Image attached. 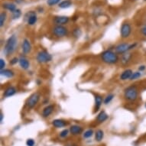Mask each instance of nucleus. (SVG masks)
<instances>
[{"label": "nucleus", "mask_w": 146, "mask_h": 146, "mask_svg": "<svg viewBox=\"0 0 146 146\" xmlns=\"http://www.w3.org/2000/svg\"><path fill=\"white\" fill-rule=\"evenodd\" d=\"M67 146H76L74 145H67Z\"/></svg>", "instance_id": "obj_39"}, {"label": "nucleus", "mask_w": 146, "mask_h": 146, "mask_svg": "<svg viewBox=\"0 0 146 146\" xmlns=\"http://www.w3.org/2000/svg\"><path fill=\"white\" fill-rule=\"evenodd\" d=\"M93 134H94V131L92 129H89L86 132H85V133L84 134V137L86 139H88V138H90L93 135Z\"/></svg>", "instance_id": "obj_30"}, {"label": "nucleus", "mask_w": 146, "mask_h": 146, "mask_svg": "<svg viewBox=\"0 0 146 146\" xmlns=\"http://www.w3.org/2000/svg\"><path fill=\"white\" fill-rule=\"evenodd\" d=\"M145 108H146V103H145Z\"/></svg>", "instance_id": "obj_40"}, {"label": "nucleus", "mask_w": 146, "mask_h": 146, "mask_svg": "<svg viewBox=\"0 0 146 146\" xmlns=\"http://www.w3.org/2000/svg\"><path fill=\"white\" fill-rule=\"evenodd\" d=\"M51 60H52V56L46 50L40 51L37 55V60H38V62L41 63V64L50 62Z\"/></svg>", "instance_id": "obj_6"}, {"label": "nucleus", "mask_w": 146, "mask_h": 146, "mask_svg": "<svg viewBox=\"0 0 146 146\" xmlns=\"http://www.w3.org/2000/svg\"><path fill=\"white\" fill-rule=\"evenodd\" d=\"M53 34L57 37L61 38V37H64L68 34V31L65 27L62 25H56L54 29H53Z\"/></svg>", "instance_id": "obj_7"}, {"label": "nucleus", "mask_w": 146, "mask_h": 146, "mask_svg": "<svg viewBox=\"0 0 146 146\" xmlns=\"http://www.w3.org/2000/svg\"><path fill=\"white\" fill-rule=\"evenodd\" d=\"M1 74L8 78H12L14 77V72L10 69H3L1 70Z\"/></svg>", "instance_id": "obj_19"}, {"label": "nucleus", "mask_w": 146, "mask_h": 146, "mask_svg": "<svg viewBox=\"0 0 146 146\" xmlns=\"http://www.w3.org/2000/svg\"><path fill=\"white\" fill-rule=\"evenodd\" d=\"M103 138V132L102 130H98L95 135V139L97 141H100Z\"/></svg>", "instance_id": "obj_25"}, {"label": "nucleus", "mask_w": 146, "mask_h": 146, "mask_svg": "<svg viewBox=\"0 0 146 146\" xmlns=\"http://www.w3.org/2000/svg\"><path fill=\"white\" fill-rule=\"evenodd\" d=\"M132 58V54L130 53H125L124 54H122V63L123 64H126L127 63H129Z\"/></svg>", "instance_id": "obj_21"}, {"label": "nucleus", "mask_w": 146, "mask_h": 146, "mask_svg": "<svg viewBox=\"0 0 146 146\" xmlns=\"http://www.w3.org/2000/svg\"><path fill=\"white\" fill-rule=\"evenodd\" d=\"M101 59L103 62L109 64H116L119 60V57L117 54L113 52L110 50H107L103 51L101 54Z\"/></svg>", "instance_id": "obj_2"}, {"label": "nucleus", "mask_w": 146, "mask_h": 146, "mask_svg": "<svg viewBox=\"0 0 146 146\" xmlns=\"http://www.w3.org/2000/svg\"><path fill=\"white\" fill-rule=\"evenodd\" d=\"M137 45L136 43L135 44H129V43H122L119 44L116 47H115V52L117 54H125L126 53L128 50H131L132 48H134Z\"/></svg>", "instance_id": "obj_4"}, {"label": "nucleus", "mask_w": 146, "mask_h": 146, "mask_svg": "<svg viewBox=\"0 0 146 146\" xmlns=\"http://www.w3.org/2000/svg\"><path fill=\"white\" fill-rule=\"evenodd\" d=\"M54 109V106L53 105H49L48 106H46V107L43 110V112H42V115H43V117H48V116L53 113Z\"/></svg>", "instance_id": "obj_14"}, {"label": "nucleus", "mask_w": 146, "mask_h": 146, "mask_svg": "<svg viewBox=\"0 0 146 146\" xmlns=\"http://www.w3.org/2000/svg\"><path fill=\"white\" fill-rule=\"evenodd\" d=\"M26 144L28 146H34L35 145V141H34L33 139H29L27 140L26 141Z\"/></svg>", "instance_id": "obj_33"}, {"label": "nucleus", "mask_w": 146, "mask_h": 146, "mask_svg": "<svg viewBox=\"0 0 146 146\" xmlns=\"http://www.w3.org/2000/svg\"><path fill=\"white\" fill-rule=\"evenodd\" d=\"M22 15V12H21V10L20 9H16L15 10L14 12H12V19H19Z\"/></svg>", "instance_id": "obj_26"}, {"label": "nucleus", "mask_w": 146, "mask_h": 146, "mask_svg": "<svg viewBox=\"0 0 146 146\" xmlns=\"http://www.w3.org/2000/svg\"><path fill=\"white\" fill-rule=\"evenodd\" d=\"M18 62H19V58H12V60H10V64H11L12 65L15 64H17Z\"/></svg>", "instance_id": "obj_34"}, {"label": "nucleus", "mask_w": 146, "mask_h": 146, "mask_svg": "<svg viewBox=\"0 0 146 146\" xmlns=\"http://www.w3.org/2000/svg\"><path fill=\"white\" fill-rule=\"evenodd\" d=\"M26 15H29L28 17V24L30 25H33L36 23L37 22V15L36 13L33 11H30L29 12L27 13Z\"/></svg>", "instance_id": "obj_10"}, {"label": "nucleus", "mask_w": 146, "mask_h": 146, "mask_svg": "<svg viewBox=\"0 0 146 146\" xmlns=\"http://www.w3.org/2000/svg\"><path fill=\"white\" fill-rule=\"evenodd\" d=\"M17 44H18V41H17L16 36L15 35L10 36L5 42V47H4V53L5 55L9 56L14 52L17 48Z\"/></svg>", "instance_id": "obj_1"}, {"label": "nucleus", "mask_w": 146, "mask_h": 146, "mask_svg": "<svg viewBox=\"0 0 146 146\" xmlns=\"http://www.w3.org/2000/svg\"><path fill=\"white\" fill-rule=\"evenodd\" d=\"M80 34H81V31H80V30L78 28L74 30V35L76 36V37H79L80 35Z\"/></svg>", "instance_id": "obj_32"}, {"label": "nucleus", "mask_w": 146, "mask_h": 146, "mask_svg": "<svg viewBox=\"0 0 146 146\" xmlns=\"http://www.w3.org/2000/svg\"><path fill=\"white\" fill-rule=\"evenodd\" d=\"M70 131L71 132V134H73L74 135H80L83 131V129L81 127L79 126V125H72L70 129Z\"/></svg>", "instance_id": "obj_15"}, {"label": "nucleus", "mask_w": 146, "mask_h": 146, "mask_svg": "<svg viewBox=\"0 0 146 146\" xmlns=\"http://www.w3.org/2000/svg\"><path fill=\"white\" fill-rule=\"evenodd\" d=\"M60 0H48L47 1V4L49 6H53V5L58 4V3H60Z\"/></svg>", "instance_id": "obj_29"}, {"label": "nucleus", "mask_w": 146, "mask_h": 146, "mask_svg": "<svg viewBox=\"0 0 146 146\" xmlns=\"http://www.w3.org/2000/svg\"><path fill=\"white\" fill-rule=\"evenodd\" d=\"M19 64H20V67H22V69L24 70H27L29 68V61L27 60L26 58H21L19 59Z\"/></svg>", "instance_id": "obj_18"}, {"label": "nucleus", "mask_w": 146, "mask_h": 146, "mask_svg": "<svg viewBox=\"0 0 146 146\" xmlns=\"http://www.w3.org/2000/svg\"><path fill=\"white\" fill-rule=\"evenodd\" d=\"M71 5H72L71 0H64V1H62L61 3H59L58 6H59L60 9H67V8L70 7Z\"/></svg>", "instance_id": "obj_23"}, {"label": "nucleus", "mask_w": 146, "mask_h": 146, "mask_svg": "<svg viewBox=\"0 0 146 146\" xmlns=\"http://www.w3.org/2000/svg\"><path fill=\"white\" fill-rule=\"evenodd\" d=\"M139 95L138 89L135 86H131L127 87L125 90L124 96L125 100L129 101H135L136 100Z\"/></svg>", "instance_id": "obj_3"}, {"label": "nucleus", "mask_w": 146, "mask_h": 146, "mask_svg": "<svg viewBox=\"0 0 146 146\" xmlns=\"http://www.w3.org/2000/svg\"><path fill=\"white\" fill-rule=\"evenodd\" d=\"M3 7L5 8V9L9 10L10 12H13L15 10H16V5L13 4V3H4L3 5Z\"/></svg>", "instance_id": "obj_22"}, {"label": "nucleus", "mask_w": 146, "mask_h": 146, "mask_svg": "<svg viewBox=\"0 0 146 146\" xmlns=\"http://www.w3.org/2000/svg\"><path fill=\"white\" fill-rule=\"evenodd\" d=\"M40 94L38 93H34L29 96L26 101V106L29 109H32L37 105V103H38L39 100H40Z\"/></svg>", "instance_id": "obj_5"}, {"label": "nucleus", "mask_w": 146, "mask_h": 146, "mask_svg": "<svg viewBox=\"0 0 146 146\" xmlns=\"http://www.w3.org/2000/svg\"><path fill=\"white\" fill-rule=\"evenodd\" d=\"M141 32L142 34V35L145 36L146 38V26H144L142 29H141Z\"/></svg>", "instance_id": "obj_36"}, {"label": "nucleus", "mask_w": 146, "mask_h": 146, "mask_svg": "<svg viewBox=\"0 0 146 146\" xmlns=\"http://www.w3.org/2000/svg\"><path fill=\"white\" fill-rule=\"evenodd\" d=\"M16 89L14 86H9L8 87L5 91H4V94H3V96L4 97H10V96H13L15 94H16Z\"/></svg>", "instance_id": "obj_12"}, {"label": "nucleus", "mask_w": 146, "mask_h": 146, "mask_svg": "<svg viewBox=\"0 0 146 146\" xmlns=\"http://www.w3.org/2000/svg\"><path fill=\"white\" fill-rule=\"evenodd\" d=\"M103 104V99L100 95L95 96V111H98Z\"/></svg>", "instance_id": "obj_17"}, {"label": "nucleus", "mask_w": 146, "mask_h": 146, "mask_svg": "<svg viewBox=\"0 0 146 146\" xmlns=\"http://www.w3.org/2000/svg\"><path fill=\"white\" fill-rule=\"evenodd\" d=\"M132 32V27L129 23H123L120 29V34L122 38H126L129 37L130 34Z\"/></svg>", "instance_id": "obj_8"}, {"label": "nucleus", "mask_w": 146, "mask_h": 146, "mask_svg": "<svg viewBox=\"0 0 146 146\" xmlns=\"http://www.w3.org/2000/svg\"><path fill=\"white\" fill-rule=\"evenodd\" d=\"M108 119V115L106 114L105 111H101L100 113H99L97 117H96V120L99 122H105L106 120Z\"/></svg>", "instance_id": "obj_20"}, {"label": "nucleus", "mask_w": 146, "mask_h": 146, "mask_svg": "<svg viewBox=\"0 0 146 146\" xmlns=\"http://www.w3.org/2000/svg\"><path fill=\"white\" fill-rule=\"evenodd\" d=\"M6 18H7V14L5 12H2L1 15H0V26L1 27H3L4 25Z\"/></svg>", "instance_id": "obj_24"}, {"label": "nucleus", "mask_w": 146, "mask_h": 146, "mask_svg": "<svg viewBox=\"0 0 146 146\" xmlns=\"http://www.w3.org/2000/svg\"><path fill=\"white\" fill-rule=\"evenodd\" d=\"M145 69H146V67L145 66V65H141V66H140V67H139V70L140 72L144 71V70H145Z\"/></svg>", "instance_id": "obj_37"}, {"label": "nucleus", "mask_w": 146, "mask_h": 146, "mask_svg": "<svg viewBox=\"0 0 146 146\" xmlns=\"http://www.w3.org/2000/svg\"><path fill=\"white\" fill-rule=\"evenodd\" d=\"M0 118H1V119H0V122H2L3 120V113H2V112H1V113H0Z\"/></svg>", "instance_id": "obj_38"}, {"label": "nucleus", "mask_w": 146, "mask_h": 146, "mask_svg": "<svg viewBox=\"0 0 146 146\" xmlns=\"http://www.w3.org/2000/svg\"><path fill=\"white\" fill-rule=\"evenodd\" d=\"M52 125L56 128H62V127L67 125V122H66L63 119H54L53 121Z\"/></svg>", "instance_id": "obj_16"}, {"label": "nucleus", "mask_w": 146, "mask_h": 146, "mask_svg": "<svg viewBox=\"0 0 146 146\" xmlns=\"http://www.w3.org/2000/svg\"><path fill=\"white\" fill-rule=\"evenodd\" d=\"M31 44L30 43V41L28 39H25L22 43V51L24 54H27L31 52Z\"/></svg>", "instance_id": "obj_11"}, {"label": "nucleus", "mask_w": 146, "mask_h": 146, "mask_svg": "<svg viewBox=\"0 0 146 146\" xmlns=\"http://www.w3.org/2000/svg\"><path fill=\"white\" fill-rule=\"evenodd\" d=\"M145 1H146V0H145Z\"/></svg>", "instance_id": "obj_41"}, {"label": "nucleus", "mask_w": 146, "mask_h": 146, "mask_svg": "<svg viewBox=\"0 0 146 146\" xmlns=\"http://www.w3.org/2000/svg\"><path fill=\"white\" fill-rule=\"evenodd\" d=\"M68 132H69L68 129L63 130L62 132L60 133V136L61 137V138H65V137L67 136V135H68Z\"/></svg>", "instance_id": "obj_31"}, {"label": "nucleus", "mask_w": 146, "mask_h": 146, "mask_svg": "<svg viewBox=\"0 0 146 146\" xmlns=\"http://www.w3.org/2000/svg\"><path fill=\"white\" fill-rule=\"evenodd\" d=\"M113 98H114V95H113V94H110V95H108V96L105 98V100H104V104H106V105L109 104L111 101L113 100Z\"/></svg>", "instance_id": "obj_27"}, {"label": "nucleus", "mask_w": 146, "mask_h": 146, "mask_svg": "<svg viewBox=\"0 0 146 146\" xmlns=\"http://www.w3.org/2000/svg\"><path fill=\"white\" fill-rule=\"evenodd\" d=\"M141 76V74L140 71H136V72H134L133 74H132V77L130 78L131 80H136V79H139V77Z\"/></svg>", "instance_id": "obj_28"}, {"label": "nucleus", "mask_w": 146, "mask_h": 146, "mask_svg": "<svg viewBox=\"0 0 146 146\" xmlns=\"http://www.w3.org/2000/svg\"><path fill=\"white\" fill-rule=\"evenodd\" d=\"M132 74H133V72H132V70H124L122 73V74L120 76V79L122 80H126L130 79L131 77H132Z\"/></svg>", "instance_id": "obj_13"}, {"label": "nucleus", "mask_w": 146, "mask_h": 146, "mask_svg": "<svg viewBox=\"0 0 146 146\" xmlns=\"http://www.w3.org/2000/svg\"><path fill=\"white\" fill-rule=\"evenodd\" d=\"M5 60H3V59H1V60H0V68H1V70L5 68Z\"/></svg>", "instance_id": "obj_35"}, {"label": "nucleus", "mask_w": 146, "mask_h": 146, "mask_svg": "<svg viewBox=\"0 0 146 146\" xmlns=\"http://www.w3.org/2000/svg\"><path fill=\"white\" fill-rule=\"evenodd\" d=\"M69 22V18L67 16H56L54 19V22L57 25H62L67 24Z\"/></svg>", "instance_id": "obj_9"}]
</instances>
